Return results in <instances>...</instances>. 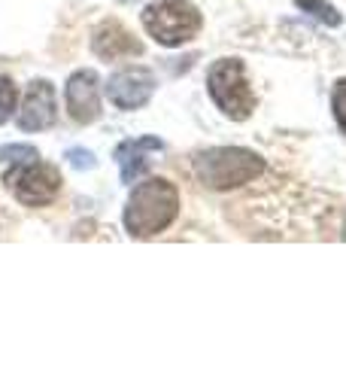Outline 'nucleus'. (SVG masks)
Wrapping results in <instances>:
<instances>
[{
	"mask_svg": "<svg viewBox=\"0 0 346 365\" xmlns=\"http://www.w3.org/2000/svg\"><path fill=\"white\" fill-rule=\"evenodd\" d=\"M179 189L164 177H149L137 182L125 204V228L137 241L155 237L177 222L179 216Z\"/></svg>",
	"mask_w": 346,
	"mask_h": 365,
	"instance_id": "nucleus-1",
	"label": "nucleus"
},
{
	"mask_svg": "<svg viewBox=\"0 0 346 365\" xmlns=\"http://www.w3.org/2000/svg\"><path fill=\"white\" fill-rule=\"evenodd\" d=\"M264 174V158L243 146H213L194 155V177H198L206 189L225 192L246 186L256 177Z\"/></svg>",
	"mask_w": 346,
	"mask_h": 365,
	"instance_id": "nucleus-2",
	"label": "nucleus"
},
{
	"mask_svg": "<svg viewBox=\"0 0 346 365\" xmlns=\"http://www.w3.org/2000/svg\"><path fill=\"white\" fill-rule=\"evenodd\" d=\"M206 91L213 104L231 122H246L256 110V88L246 76V64L240 58H219L206 71Z\"/></svg>",
	"mask_w": 346,
	"mask_h": 365,
	"instance_id": "nucleus-3",
	"label": "nucleus"
},
{
	"mask_svg": "<svg viewBox=\"0 0 346 365\" xmlns=\"http://www.w3.org/2000/svg\"><path fill=\"white\" fill-rule=\"evenodd\" d=\"M143 28L158 46L177 49L198 37L204 28V16L189 0H155L143 9Z\"/></svg>",
	"mask_w": 346,
	"mask_h": 365,
	"instance_id": "nucleus-4",
	"label": "nucleus"
},
{
	"mask_svg": "<svg viewBox=\"0 0 346 365\" xmlns=\"http://www.w3.org/2000/svg\"><path fill=\"white\" fill-rule=\"evenodd\" d=\"M4 182L13 192V198L25 207H46L61 195V170L49 162H40V158L13 165Z\"/></svg>",
	"mask_w": 346,
	"mask_h": 365,
	"instance_id": "nucleus-5",
	"label": "nucleus"
},
{
	"mask_svg": "<svg viewBox=\"0 0 346 365\" xmlns=\"http://www.w3.org/2000/svg\"><path fill=\"white\" fill-rule=\"evenodd\" d=\"M152 95H155V73L149 67L140 64L119 67L107 79V98L115 110H140L149 104Z\"/></svg>",
	"mask_w": 346,
	"mask_h": 365,
	"instance_id": "nucleus-6",
	"label": "nucleus"
},
{
	"mask_svg": "<svg viewBox=\"0 0 346 365\" xmlns=\"http://www.w3.org/2000/svg\"><path fill=\"white\" fill-rule=\"evenodd\" d=\"M58 119V98H55V86L49 79H33L25 88V101L19 110V128L21 131H46L52 128Z\"/></svg>",
	"mask_w": 346,
	"mask_h": 365,
	"instance_id": "nucleus-7",
	"label": "nucleus"
},
{
	"mask_svg": "<svg viewBox=\"0 0 346 365\" xmlns=\"http://www.w3.org/2000/svg\"><path fill=\"white\" fill-rule=\"evenodd\" d=\"M64 101L70 119L91 125L100 119V79L95 71H76L64 86Z\"/></svg>",
	"mask_w": 346,
	"mask_h": 365,
	"instance_id": "nucleus-8",
	"label": "nucleus"
},
{
	"mask_svg": "<svg viewBox=\"0 0 346 365\" xmlns=\"http://www.w3.org/2000/svg\"><path fill=\"white\" fill-rule=\"evenodd\" d=\"M91 52H95L100 61H122V58L143 55V43L137 40L122 21L107 19L91 34Z\"/></svg>",
	"mask_w": 346,
	"mask_h": 365,
	"instance_id": "nucleus-9",
	"label": "nucleus"
},
{
	"mask_svg": "<svg viewBox=\"0 0 346 365\" xmlns=\"http://www.w3.org/2000/svg\"><path fill=\"white\" fill-rule=\"evenodd\" d=\"M161 150H164V140H158V137H152V134L125 140L119 150H115V162H119V170H122V182L134 186V182L146 174L149 162H152L149 155H155Z\"/></svg>",
	"mask_w": 346,
	"mask_h": 365,
	"instance_id": "nucleus-10",
	"label": "nucleus"
},
{
	"mask_svg": "<svg viewBox=\"0 0 346 365\" xmlns=\"http://www.w3.org/2000/svg\"><path fill=\"white\" fill-rule=\"evenodd\" d=\"M295 4H298V9H304V13L319 19L322 25H328V28H337L343 21V16L328 4V0H295Z\"/></svg>",
	"mask_w": 346,
	"mask_h": 365,
	"instance_id": "nucleus-11",
	"label": "nucleus"
},
{
	"mask_svg": "<svg viewBox=\"0 0 346 365\" xmlns=\"http://www.w3.org/2000/svg\"><path fill=\"white\" fill-rule=\"evenodd\" d=\"M33 158H40V153H37V146H31V143L0 146V165H21V162H33Z\"/></svg>",
	"mask_w": 346,
	"mask_h": 365,
	"instance_id": "nucleus-12",
	"label": "nucleus"
},
{
	"mask_svg": "<svg viewBox=\"0 0 346 365\" xmlns=\"http://www.w3.org/2000/svg\"><path fill=\"white\" fill-rule=\"evenodd\" d=\"M16 101H19V88L9 76H0V125L13 119V110H16Z\"/></svg>",
	"mask_w": 346,
	"mask_h": 365,
	"instance_id": "nucleus-13",
	"label": "nucleus"
},
{
	"mask_svg": "<svg viewBox=\"0 0 346 365\" xmlns=\"http://www.w3.org/2000/svg\"><path fill=\"white\" fill-rule=\"evenodd\" d=\"M331 110H334V119H337L340 131L346 134V79H337V86L331 91Z\"/></svg>",
	"mask_w": 346,
	"mask_h": 365,
	"instance_id": "nucleus-14",
	"label": "nucleus"
},
{
	"mask_svg": "<svg viewBox=\"0 0 346 365\" xmlns=\"http://www.w3.org/2000/svg\"><path fill=\"white\" fill-rule=\"evenodd\" d=\"M67 162H70V168H76V170H91L98 165V158L88 150H83V146H73V150H67Z\"/></svg>",
	"mask_w": 346,
	"mask_h": 365,
	"instance_id": "nucleus-15",
	"label": "nucleus"
}]
</instances>
